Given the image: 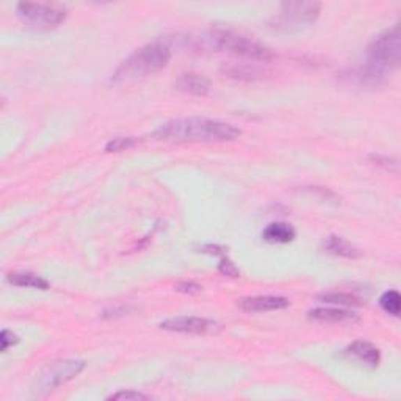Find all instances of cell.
Masks as SVG:
<instances>
[{"mask_svg": "<svg viewBox=\"0 0 401 401\" xmlns=\"http://www.w3.org/2000/svg\"><path fill=\"white\" fill-rule=\"evenodd\" d=\"M207 41L213 49L226 50V52L245 56V59L254 61L266 63L275 59V55H273L270 49L250 40V38L234 33L231 30H213L212 33L209 35Z\"/></svg>", "mask_w": 401, "mask_h": 401, "instance_id": "277c9868", "label": "cell"}, {"mask_svg": "<svg viewBox=\"0 0 401 401\" xmlns=\"http://www.w3.org/2000/svg\"><path fill=\"white\" fill-rule=\"evenodd\" d=\"M139 144V139L137 137H118L113 138L105 146V152H121L135 148Z\"/></svg>", "mask_w": 401, "mask_h": 401, "instance_id": "d6986e66", "label": "cell"}, {"mask_svg": "<svg viewBox=\"0 0 401 401\" xmlns=\"http://www.w3.org/2000/svg\"><path fill=\"white\" fill-rule=\"evenodd\" d=\"M17 342H19V337L15 333H11V331H8V329H3L2 334H0V345H2V347H0V349H2V353L8 351V348L15 347Z\"/></svg>", "mask_w": 401, "mask_h": 401, "instance_id": "cb8c5ba5", "label": "cell"}, {"mask_svg": "<svg viewBox=\"0 0 401 401\" xmlns=\"http://www.w3.org/2000/svg\"><path fill=\"white\" fill-rule=\"evenodd\" d=\"M370 160L378 165V167H383L387 171H392V173H398V162L395 158H391L387 156H370Z\"/></svg>", "mask_w": 401, "mask_h": 401, "instance_id": "7402d4cb", "label": "cell"}, {"mask_svg": "<svg viewBox=\"0 0 401 401\" xmlns=\"http://www.w3.org/2000/svg\"><path fill=\"white\" fill-rule=\"evenodd\" d=\"M401 60V33L400 25L379 33L367 47L365 63L342 75L343 82L359 88H377L386 84L391 75L400 66Z\"/></svg>", "mask_w": 401, "mask_h": 401, "instance_id": "6da1fadb", "label": "cell"}, {"mask_svg": "<svg viewBox=\"0 0 401 401\" xmlns=\"http://www.w3.org/2000/svg\"><path fill=\"white\" fill-rule=\"evenodd\" d=\"M318 300L328 304L335 305H348V308H359L362 301L349 294H343V292H329V294H323L318 296Z\"/></svg>", "mask_w": 401, "mask_h": 401, "instance_id": "e0dca14e", "label": "cell"}, {"mask_svg": "<svg viewBox=\"0 0 401 401\" xmlns=\"http://www.w3.org/2000/svg\"><path fill=\"white\" fill-rule=\"evenodd\" d=\"M160 329L192 335H213L222 329L221 323L202 317H174L160 323Z\"/></svg>", "mask_w": 401, "mask_h": 401, "instance_id": "ba28073f", "label": "cell"}, {"mask_svg": "<svg viewBox=\"0 0 401 401\" xmlns=\"http://www.w3.org/2000/svg\"><path fill=\"white\" fill-rule=\"evenodd\" d=\"M130 312V308H127V305H121V308H112V309H107L102 317L104 318H116V317H124Z\"/></svg>", "mask_w": 401, "mask_h": 401, "instance_id": "d4e9b609", "label": "cell"}, {"mask_svg": "<svg viewBox=\"0 0 401 401\" xmlns=\"http://www.w3.org/2000/svg\"><path fill=\"white\" fill-rule=\"evenodd\" d=\"M400 294L397 290H387L379 298V305L386 314L392 317H400Z\"/></svg>", "mask_w": 401, "mask_h": 401, "instance_id": "ac0fdd59", "label": "cell"}, {"mask_svg": "<svg viewBox=\"0 0 401 401\" xmlns=\"http://www.w3.org/2000/svg\"><path fill=\"white\" fill-rule=\"evenodd\" d=\"M85 361L80 359H61L50 362L36 374V391L40 393H49L69 381L77 378L85 370Z\"/></svg>", "mask_w": 401, "mask_h": 401, "instance_id": "8992f818", "label": "cell"}, {"mask_svg": "<svg viewBox=\"0 0 401 401\" xmlns=\"http://www.w3.org/2000/svg\"><path fill=\"white\" fill-rule=\"evenodd\" d=\"M240 135L239 127L207 118L174 119L152 132V138L173 143H225L235 142Z\"/></svg>", "mask_w": 401, "mask_h": 401, "instance_id": "7a4b0ae2", "label": "cell"}, {"mask_svg": "<svg viewBox=\"0 0 401 401\" xmlns=\"http://www.w3.org/2000/svg\"><path fill=\"white\" fill-rule=\"evenodd\" d=\"M237 304L241 310L248 312V314H262V312H273L289 308L290 301L284 296L257 295V296L241 298Z\"/></svg>", "mask_w": 401, "mask_h": 401, "instance_id": "9c48e42d", "label": "cell"}, {"mask_svg": "<svg viewBox=\"0 0 401 401\" xmlns=\"http://www.w3.org/2000/svg\"><path fill=\"white\" fill-rule=\"evenodd\" d=\"M174 289L176 292H179V294H183V295H198L202 292V285L193 281H182V282H177L174 285Z\"/></svg>", "mask_w": 401, "mask_h": 401, "instance_id": "603a6c76", "label": "cell"}, {"mask_svg": "<svg viewBox=\"0 0 401 401\" xmlns=\"http://www.w3.org/2000/svg\"><path fill=\"white\" fill-rule=\"evenodd\" d=\"M345 351L348 356H353L354 359L361 361L362 364H365L372 368H377L381 362L379 349L370 342L356 340L351 343V345L347 347Z\"/></svg>", "mask_w": 401, "mask_h": 401, "instance_id": "7c38bea8", "label": "cell"}, {"mask_svg": "<svg viewBox=\"0 0 401 401\" xmlns=\"http://www.w3.org/2000/svg\"><path fill=\"white\" fill-rule=\"evenodd\" d=\"M296 237V231L292 225L287 222H271L266 226L262 232V239L268 243L285 245L294 241Z\"/></svg>", "mask_w": 401, "mask_h": 401, "instance_id": "5bb4252c", "label": "cell"}, {"mask_svg": "<svg viewBox=\"0 0 401 401\" xmlns=\"http://www.w3.org/2000/svg\"><path fill=\"white\" fill-rule=\"evenodd\" d=\"M220 265H218V271L221 273L222 276H227V278H240V270L235 266V264L232 262L231 259L226 256L220 257Z\"/></svg>", "mask_w": 401, "mask_h": 401, "instance_id": "44dd1931", "label": "cell"}, {"mask_svg": "<svg viewBox=\"0 0 401 401\" xmlns=\"http://www.w3.org/2000/svg\"><path fill=\"white\" fill-rule=\"evenodd\" d=\"M221 71H222V74H226L227 77L235 79V80H246V82L264 79L265 74H268V71H266V69H262V68H259V66H254V65H237V63H232V65L222 66Z\"/></svg>", "mask_w": 401, "mask_h": 401, "instance_id": "9a60e30c", "label": "cell"}, {"mask_svg": "<svg viewBox=\"0 0 401 401\" xmlns=\"http://www.w3.org/2000/svg\"><path fill=\"white\" fill-rule=\"evenodd\" d=\"M320 2H284L278 17V29L298 30L314 24L321 13Z\"/></svg>", "mask_w": 401, "mask_h": 401, "instance_id": "52a82bcc", "label": "cell"}, {"mask_svg": "<svg viewBox=\"0 0 401 401\" xmlns=\"http://www.w3.org/2000/svg\"><path fill=\"white\" fill-rule=\"evenodd\" d=\"M308 318L317 323H354L359 320L358 314L339 308H317L309 310Z\"/></svg>", "mask_w": 401, "mask_h": 401, "instance_id": "30bf717a", "label": "cell"}, {"mask_svg": "<svg viewBox=\"0 0 401 401\" xmlns=\"http://www.w3.org/2000/svg\"><path fill=\"white\" fill-rule=\"evenodd\" d=\"M174 88L177 91L190 94V96H206L210 91V82L207 77L196 73L182 74L174 82Z\"/></svg>", "mask_w": 401, "mask_h": 401, "instance_id": "8fae6325", "label": "cell"}, {"mask_svg": "<svg viewBox=\"0 0 401 401\" xmlns=\"http://www.w3.org/2000/svg\"><path fill=\"white\" fill-rule=\"evenodd\" d=\"M173 55V43L169 38H157L156 41L144 44L126 60L121 61L116 71L112 74V84L139 80L154 75L168 65Z\"/></svg>", "mask_w": 401, "mask_h": 401, "instance_id": "3957f363", "label": "cell"}, {"mask_svg": "<svg viewBox=\"0 0 401 401\" xmlns=\"http://www.w3.org/2000/svg\"><path fill=\"white\" fill-rule=\"evenodd\" d=\"M149 395H144L142 392L137 391H119L116 393H112L110 397H107V400H114V401H139V400H149Z\"/></svg>", "mask_w": 401, "mask_h": 401, "instance_id": "ffe728a7", "label": "cell"}, {"mask_svg": "<svg viewBox=\"0 0 401 401\" xmlns=\"http://www.w3.org/2000/svg\"><path fill=\"white\" fill-rule=\"evenodd\" d=\"M6 281L17 287H27V289H38V290H47L50 287L49 281L35 275L30 271H19V273H10L6 275Z\"/></svg>", "mask_w": 401, "mask_h": 401, "instance_id": "2e32d148", "label": "cell"}, {"mask_svg": "<svg viewBox=\"0 0 401 401\" xmlns=\"http://www.w3.org/2000/svg\"><path fill=\"white\" fill-rule=\"evenodd\" d=\"M16 15L29 27L50 30L56 29L66 21L68 11L60 5L21 2L16 5Z\"/></svg>", "mask_w": 401, "mask_h": 401, "instance_id": "5b68a950", "label": "cell"}, {"mask_svg": "<svg viewBox=\"0 0 401 401\" xmlns=\"http://www.w3.org/2000/svg\"><path fill=\"white\" fill-rule=\"evenodd\" d=\"M323 248L324 251L333 254V256L343 259H359L362 256V252L358 248L349 243L345 239L339 237V235H329V237L324 239Z\"/></svg>", "mask_w": 401, "mask_h": 401, "instance_id": "4fadbf2b", "label": "cell"}]
</instances>
